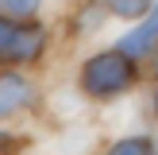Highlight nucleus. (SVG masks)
Instances as JSON below:
<instances>
[{
    "label": "nucleus",
    "mask_w": 158,
    "mask_h": 155,
    "mask_svg": "<svg viewBox=\"0 0 158 155\" xmlns=\"http://www.w3.org/2000/svg\"><path fill=\"white\" fill-rule=\"evenodd\" d=\"M8 35H12V23H8L4 16H0V46H4V39H8Z\"/></svg>",
    "instance_id": "nucleus-8"
},
{
    "label": "nucleus",
    "mask_w": 158,
    "mask_h": 155,
    "mask_svg": "<svg viewBox=\"0 0 158 155\" xmlns=\"http://www.w3.org/2000/svg\"><path fill=\"white\" fill-rule=\"evenodd\" d=\"M147 31L158 35V4H151V20H147Z\"/></svg>",
    "instance_id": "nucleus-7"
},
{
    "label": "nucleus",
    "mask_w": 158,
    "mask_h": 155,
    "mask_svg": "<svg viewBox=\"0 0 158 155\" xmlns=\"http://www.w3.org/2000/svg\"><path fill=\"white\" fill-rule=\"evenodd\" d=\"M108 155H154V147H151V140H120Z\"/></svg>",
    "instance_id": "nucleus-5"
},
{
    "label": "nucleus",
    "mask_w": 158,
    "mask_h": 155,
    "mask_svg": "<svg viewBox=\"0 0 158 155\" xmlns=\"http://www.w3.org/2000/svg\"><path fill=\"white\" fill-rule=\"evenodd\" d=\"M27 101H31V85L23 82V78H4V82H0V116L23 108Z\"/></svg>",
    "instance_id": "nucleus-3"
},
{
    "label": "nucleus",
    "mask_w": 158,
    "mask_h": 155,
    "mask_svg": "<svg viewBox=\"0 0 158 155\" xmlns=\"http://www.w3.org/2000/svg\"><path fill=\"white\" fill-rule=\"evenodd\" d=\"M0 147H8V136H0Z\"/></svg>",
    "instance_id": "nucleus-9"
},
{
    "label": "nucleus",
    "mask_w": 158,
    "mask_h": 155,
    "mask_svg": "<svg viewBox=\"0 0 158 155\" xmlns=\"http://www.w3.org/2000/svg\"><path fill=\"white\" fill-rule=\"evenodd\" d=\"M46 46V31L35 27V23H23V27H12V35L0 46V58L4 62H35Z\"/></svg>",
    "instance_id": "nucleus-2"
},
{
    "label": "nucleus",
    "mask_w": 158,
    "mask_h": 155,
    "mask_svg": "<svg viewBox=\"0 0 158 155\" xmlns=\"http://www.w3.org/2000/svg\"><path fill=\"white\" fill-rule=\"evenodd\" d=\"M0 8H4L8 16H15V20H23V16L39 12V0H0Z\"/></svg>",
    "instance_id": "nucleus-6"
},
{
    "label": "nucleus",
    "mask_w": 158,
    "mask_h": 155,
    "mask_svg": "<svg viewBox=\"0 0 158 155\" xmlns=\"http://www.w3.org/2000/svg\"><path fill=\"white\" fill-rule=\"evenodd\" d=\"M154 108H158V89H154Z\"/></svg>",
    "instance_id": "nucleus-10"
},
{
    "label": "nucleus",
    "mask_w": 158,
    "mask_h": 155,
    "mask_svg": "<svg viewBox=\"0 0 158 155\" xmlns=\"http://www.w3.org/2000/svg\"><path fill=\"white\" fill-rule=\"evenodd\" d=\"M104 8L120 20H139V16L151 12V0H104Z\"/></svg>",
    "instance_id": "nucleus-4"
},
{
    "label": "nucleus",
    "mask_w": 158,
    "mask_h": 155,
    "mask_svg": "<svg viewBox=\"0 0 158 155\" xmlns=\"http://www.w3.org/2000/svg\"><path fill=\"white\" fill-rule=\"evenodd\" d=\"M131 82H135V66H131V58L123 51L93 54L81 70V85L93 97H116V93L131 89Z\"/></svg>",
    "instance_id": "nucleus-1"
}]
</instances>
